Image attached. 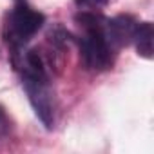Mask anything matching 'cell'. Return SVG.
<instances>
[{"mask_svg":"<svg viewBox=\"0 0 154 154\" xmlns=\"http://www.w3.org/2000/svg\"><path fill=\"white\" fill-rule=\"evenodd\" d=\"M13 54V65L22 76V87L27 100L42 122V125L51 131L54 127V96L49 78V63L40 49L17 51Z\"/></svg>","mask_w":154,"mask_h":154,"instance_id":"1","label":"cell"},{"mask_svg":"<svg viewBox=\"0 0 154 154\" xmlns=\"http://www.w3.org/2000/svg\"><path fill=\"white\" fill-rule=\"evenodd\" d=\"M105 20L102 15L80 11L74 15V22L84 29V36L78 40L80 45V60L87 71H105L112 65V47L109 45L103 26Z\"/></svg>","mask_w":154,"mask_h":154,"instance_id":"2","label":"cell"},{"mask_svg":"<svg viewBox=\"0 0 154 154\" xmlns=\"http://www.w3.org/2000/svg\"><path fill=\"white\" fill-rule=\"evenodd\" d=\"M45 24V17L33 9L26 2H18L6 17L4 27H2V36L11 53L22 51V47L42 29Z\"/></svg>","mask_w":154,"mask_h":154,"instance_id":"3","label":"cell"},{"mask_svg":"<svg viewBox=\"0 0 154 154\" xmlns=\"http://www.w3.org/2000/svg\"><path fill=\"white\" fill-rule=\"evenodd\" d=\"M136 26H138V22L131 15H116V17L105 20L103 33H105L109 45L112 49H120V47L129 45L132 42Z\"/></svg>","mask_w":154,"mask_h":154,"instance_id":"4","label":"cell"},{"mask_svg":"<svg viewBox=\"0 0 154 154\" xmlns=\"http://www.w3.org/2000/svg\"><path fill=\"white\" fill-rule=\"evenodd\" d=\"M152 38H154V27H152V24L150 22H138L134 36H132V42L136 45L138 54L141 58H145V60L152 58V53H154Z\"/></svg>","mask_w":154,"mask_h":154,"instance_id":"5","label":"cell"},{"mask_svg":"<svg viewBox=\"0 0 154 154\" xmlns=\"http://www.w3.org/2000/svg\"><path fill=\"white\" fill-rule=\"evenodd\" d=\"M47 40L53 44V47H56V49H65L74 38H72V35L65 29V27H62V26H53L51 29H49V33H47Z\"/></svg>","mask_w":154,"mask_h":154,"instance_id":"6","label":"cell"},{"mask_svg":"<svg viewBox=\"0 0 154 154\" xmlns=\"http://www.w3.org/2000/svg\"><path fill=\"white\" fill-rule=\"evenodd\" d=\"M74 4L78 8H91V9H98V8H105L109 4V0H74Z\"/></svg>","mask_w":154,"mask_h":154,"instance_id":"7","label":"cell"},{"mask_svg":"<svg viewBox=\"0 0 154 154\" xmlns=\"http://www.w3.org/2000/svg\"><path fill=\"white\" fill-rule=\"evenodd\" d=\"M8 123V116H6V111H4V107L0 105V127H4Z\"/></svg>","mask_w":154,"mask_h":154,"instance_id":"8","label":"cell"}]
</instances>
